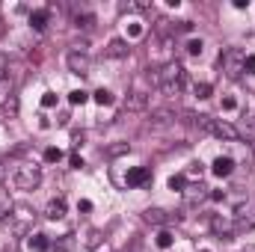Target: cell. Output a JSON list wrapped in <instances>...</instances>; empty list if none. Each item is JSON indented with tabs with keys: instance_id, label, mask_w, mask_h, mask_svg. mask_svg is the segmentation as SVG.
Instances as JSON below:
<instances>
[{
	"instance_id": "obj_1",
	"label": "cell",
	"mask_w": 255,
	"mask_h": 252,
	"mask_svg": "<svg viewBox=\"0 0 255 252\" xmlns=\"http://www.w3.org/2000/svg\"><path fill=\"white\" fill-rule=\"evenodd\" d=\"M148 77H151V83H154V86H157L163 95H169V98H178V95H181V89H184L187 71H184V65L178 63V60H172V63H166L163 68L151 71Z\"/></svg>"
},
{
	"instance_id": "obj_2",
	"label": "cell",
	"mask_w": 255,
	"mask_h": 252,
	"mask_svg": "<svg viewBox=\"0 0 255 252\" xmlns=\"http://www.w3.org/2000/svg\"><path fill=\"white\" fill-rule=\"evenodd\" d=\"M193 119H196V125L202 127V130H208V133L217 136V139H229V142L241 139L238 125H232V122H226V119H214V116H193Z\"/></svg>"
},
{
	"instance_id": "obj_3",
	"label": "cell",
	"mask_w": 255,
	"mask_h": 252,
	"mask_svg": "<svg viewBox=\"0 0 255 252\" xmlns=\"http://www.w3.org/2000/svg\"><path fill=\"white\" fill-rule=\"evenodd\" d=\"M244 60H247V54L241 48H229L226 54H220V65H223V71H226L229 80H238L244 74Z\"/></svg>"
},
{
	"instance_id": "obj_4",
	"label": "cell",
	"mask_w": 255,
	"mask_h": 252,
	"mask_svg": "<svg viewBox=\"0 0 255 252\" xmlns=\"http://www.w3.org/2000/svg\"><path fill=\"white\" fill-rule=\"evenodd\" d=\"M39 181H42V169L33 166V163L18 166V172L12 175V184H15L18 190H36L39 187Z\"/></svg>"
},
{
	"instance_id": "obj_5",
	"label": "cell",
	"mask_w": 255,
	"mask_h": 252,
	"mask_svg": "<svg viewBox=\"0 0 255 252\" xmlns=\"http://www.w3.org/2000/svg\"><path fill=\"white\" fill-rule=\"evenodd\" d=\"M181 196H184V208H199L202 202L211 199V190L205 187V184H187V190Z\"/></svg>"
},
{
	"instance_id": "obj_6",
	"label": "cell",
	"mask_w": 255,
	"mask_h": 252,
	"mask_svg": "<svg viewBox=\"0 0 255 252\" xmlns=\"http://www.w3.org/2000/svg\"><path fill=\"white\" fill-rule=\"evenodd\" d=\"M211 229H214V235H220V238H232L235 235V217L232 214H214L211 217Z\"/></svg>"
},
{
	"instance_id": "obj_7",
	"label": "cell",
	"mask_w": 255,
	"mask_h": 252,
	"mask_svg": "<svg viewBox=\"0 0 255 252\" xmlns=\"http://www.w3.org/2000/svg\"><path fill=\"white\" fill-rule=\"evenodd\" d=\"M65 63H68V71H71V74H80V77H86V74H89V68H92L89 57H86V54H80V51H71V54L65 57Z\"/></svg>"
},
{
	"instance_id": "obj_8",
	"label": "cell",
	"mask_w": 255,
	"mask_h": 252,
	"mask_svg": "<svg viewBox=\"0 0 255 252\" xmlns=\"http://www.w3.org/2000/svg\"><path fill=\"white\" fill-rule=\"evenodd\" d=\"M145 220L151 226H166V223H181V214H169V211H160V208H148L145 211Z\"/></svg>"
},
{
	"instance_id": "obj_9",
	"label": "cell",
	"mask_w": 255,
	"mask_h": 252,
	"mask_svg": "<svg viewBox=\"0 0 255 252\" xmlns=\"http://www.w3.org/2000/svg\"><path fill=\"white\" fill-rule=\"evenodd\" d=\"M211 172H214L217 178H229V175L235 172V157H229V154H220V157H214V163H211Z\"/></svg>"
},
{
	"instance_id": "obj_10",
	"label": "cell",
	"mask_w": 255,
	"mask_h": 252,
	"mask_svg": "<svg viewBox=\"0 0 255 252\" xmlns=\"http://www.w3.org/2000/svg\"><path fill=\"white\" fill-rule=\"evenodd\" d=\"M148 181H151V169H148V166H133V169H128V178H125L128 187H142V184H148Z\"/></svg>"
},
{
	"instance_id": "obj_11",
	"label": "cell",
	"mask_w": 255,
	"mask_h": 252,
	"mask_svg": "<svg viewBox=\"0 0 255 252\" xmlns=\"http://www.w3.org/2000/svg\"><path fill=\"white\" fill-rule=\"evenodd\" d=\"M45 217H48V220H63L65 217V199L63 196H54V199L45 205Z\"/></svg>"
},
{
	"instance_id": "obj_12",
	"label": "cell",
	"mask_w": 255,
	"mask_h": 252,
	"mask_svg": "<svg viewBox=\"0 0 255 252\" xmlns=\"http://www.w3.org/2000/svg\"><path fill=\"white\" fill-rule=\"evenodd\" d=\"M110 60H125L128 54H130V48H128V42L125 39H113L110 45H107V51H104Z\"/></svg>"
},
{
	"instance_id": "obj_13",
	"label": "cell",
	"mask_w": 255,
	"mask_h": 252,
	"mask_svg": "<svg viewBox=\"0 0 255 252\" xmlns=\"http://www.w3.org/2000/svg\"><path fill=\"white\" fill-rule=\"evenodd\" d=\"M125 107L130 113H142V110L148 107V95H145V92H130L128 101H125Z\"/></svg>"
},
{
	"instance_id": "obj_14",
	"label": "cell",
	"mask_w": 255,
	"mask_h": 252,
	"mask_svg": "<svg viewBox=\"0 0 255 252\" xmlns=\"http://www.w3.org/2000/svg\"><path fill=\"white\" fill-rule=\"evenodd\" d=\"M48 18H51V9H33V12H30V27H33L36 33H42V30L48 27Z\"/></svg>"
},
{
	"instance_id": "obj_15",
	"label": "cell",
	"mask_w": 255,
	"mask_h": 252,
	"mask_svg": "<svg viewBox=\"0 0 255 252\" xmlns=\"http://www.w3.org/2000/svg\"><path fill=\"white\" fill-rule=\"evenodd\" d=\"M27 250H30V252H48V250H51V241H48V235H42V232L30 235V238H27Z\"/></svg>"
},
{
	"instance_id": "obj_16",
	"label": "cell",
	"mask_w": 255,
	"mask_h": 252,
	"mask_svg": "<svg viewBox=\"0 0 255 252\" xmlns=\"http://www.w3.org/2000/svg\"><path fill=\"white\" fill-rule=\"evenodd\" d=\"M172 244H175V235H172V232L160 229V232L154 235V247H157V250H172Z\"/></svg>"
},
{
	"instance_id": "obj_17",
	"label": "cell",
	"mask_w": 255,
	"mask_h": 252,
	"mask_svg": "<svg viewBox=\"0 0 255 252\" xmlns=\"http://www.w3.org/2000/svg\"><path fill=\"white\" fill-rule=\"evenodd\" d=\"M238 133L247 136V139H255V113H247V116H244V122H241V127H238Z\"/></svg>"
},
{
	"instance_id": "obj_18",
	"label": "cell",
	"mask_w": 255,
	"mask_h": 252,
	"mask_svg": "<svg viewBox=\"0 0 255 252\" xmlns=\"http://www.w3.org/2000/svg\"><path fill=\"white\" fill-rule=\"evenodd\" d=\"M92 98H95V104H98V107H110V104L116 101V95H113L110 89H104V86H101V89H95V92H92Z\"/></svg>"
},
{
	"instance_id": "obj_19",
	"label": "cell",
	"mask_w": 255,
	"mask_h": 252,
	"mask_svg": "<svg viewBox=\"0 0 255 252\" xmlns=\"http://www.w3.org/2000/svg\"><path fill=\"white\" fill-rule=\"evenodd\" d=\"M12 199H9V193L6 190H0V220H6V217H12Z\"/></svg>"
},
{
	"instance_id": "obj_20",
	"label": "cell",
	"mask_w": 255,
	"mask_h": 252,
	"mask_svg": "<svg viewBox=\"0 0 255 252\" xmlns=\"http://www.w3.org/2000/svg\"><path fill=\"white\" fill-rule=\"evenodd\" d=\"M172 119H175L172 110H154V113H151V122H154V125H169Z\"/></svg>"
},
{
	"instance_id": "obj_21",
	"label": "cell",
	"mask_w": 255,
	"mask_h": 252,
	"mask_svg": "<svg viewBox=\"0 0 255 252\" xmlns=\"http://www.w3.org/2000/svg\"><path fill=\"white\" fill-rule=\"evenodd\" d=\"M128 151H130V145H128V142H113V145H107V151H104V154H107V157H119V154H128Z\"/></svg>"
},
{
	"instance_id": "obj_22",
	"label": "cell",
	"mask_w": 255,
	"mask_h": 252,
	"mask_svg": "<svg viewBox=\"0 0 255 252\" xmlns=\"http://www.w3.org/2000/svg\"><path fill=\"white\" fill-rule=\"evenodd\" d=\"M86 101H89V92H83V89H71L68 92V104L77 107V104H86Z\"/></svg>"
},
{
	"instance_id": "obj_23",
	"label": "cell",
	"mask_w": 255,
	"mask_h": 252,
	"mask_svg": "<svg viewBox=\"0 0 255 252\" xmlns=\"http://www.w3.org/2000/svg\"><path fill=\"white\" fill-rule=\"evenodd\" d=\"M60 160H63V148H57V145L45 148V163H60Z\"/></svg>"
},
{
	"instance_id": "obj_24",
	"label": "cell",
	"mask_w": 255,
	"mask_h": 252,
	"mask_svg": "<svg viewBox=\"0 0 255 252\" xmlns=\"http://www.w3.org/2000/svg\"><path fill=\"white\" fill-rule=\"evenodd\" d=\"M202 48H205V42H202V39H187V45H184V51H187L190 57H199V54H202Z\"/></svg>"
},
{
	"instance_id": "obj_25",
	"label": "cell",
	"mask_w": 255,
	"mask_h": 252,
	"mask_svg": "<svg viewBox=\"0 0 255 252\" xmlns=\"http://www.w3.org/2000/svg\"><path fill=\"white\" fill-rule=\"evenodd\" d=\"M169 190L184 193V190H187V175H172V178H169Z\"/></svg>"
},
{
	"instance_id": "obj_26",
	"label": "cell",
	"mask_w": 255,
	"mask_h": 252,
	"mask_svg": "<svg viewBox=\"0 0 255 252\" xmlns=\"http://www.w3.org/2000/svg\"><path fill=\"white\" fill-rule=\"evenodd\" d=\"M193 92H196V98H211L214 86H211V83H196V86H193Z\"/></svg>"
},
{
	"instance_id": "obj_27",
	"label": "cell",
	"mask_w": 255,
	"mask_h": 252,
	"mask_svg": "<svg viewBox=\"0 0 255 252\" xmlns=\"http://www.w3.org/2000/svg\"><path fill=\"white\" fill-rule=\"evenodd\" d=\"M128 36H130V39H139V36H142V24H139V21H130Z\"/></svg>"
},
{
	"instance_id": "obj_28",
	"label": "cell",
	"mask_w": 255,
	"mask_h": 252,
	"mask_svg": "<svg viewBox=\"0 0 255 252\" xmlns=\"http://www.w3.org/2000/svg\"><path fill=\"white\" fill-rule=\"evenodd\" d=\"M3 110H6V113H9V116H15V113H18V98H15V95H12V98H9V101H6V104H3Z\"/></svg>"
},
{
	"instance_id": "obj_29",
	"label": "cell",
	"mask_w": 255,
	"mask_h": 252,
	"mask_svg": "<svg viewBox=\"0 0 255 252\" xmlns=\"http://www.w3.org/2000/svg\"><path fill=\"white\" fill-rule=\"evenodd\" d=\"M244 71H247V74H255V54H247V60H244Z\"/></svg>"
},
{
	"instance_id": "obj_30",
	"label": "cell",
	"mask_w": 255,
	"mask_h": 252,
	"mask_svg": "<svg viewBox=\"0 0 255 252\" xmlns=\"http://www.w3.org/2000/svg\"><path fill=\"white\" fill-rule=\"evenodd\" d=\"M128 9H136V12H145V9H151V3H148V0H136V3H130Z\"/></svg>"
},
{
	"instance_id": "obj_31",
	"label": "cell",
	"mask_w": 255,
	"mask_h": 252,
	"mask_svg": "<svg viewBox=\"0 0 255 252\" xmlns=\"http://www.w3.org/2000/svg\"><path fill=\"white\" fill-rule=\"evenodd\" d=\"M54 104H57V95L54 92H45L42 95V107H54Z\"/></svg>"
},
{
	"instance_id": "obj_32",
	"label": "cell",
	"mask_w": 255,
	"mask_h": 252,
	"mask_svg": "<svg viewBox=\"0 0 255 252\" xmlns=\"http://www.w3.org/2000/svg\"><path fill=\"white\" fill-rule=\"evenodd\" d=\"M223 110H238V101H235L232 95H226V98H223Z\"/></svg>"
},
{
	"instance_id": "obj_33",
	"label": "cell",
	"mask_w": 255,
	"mask_h": 252,
	"mask_svg": "<svg viewBox=\"0 0 255 252\" xmlns=\"http://www.w3.org/2000/svg\"><path fill=\"white\" fill-rule=\"evenodd\" d=\"M68 163H71V169H80V166H83V157H80V154H71Z\"/></svg>"
},
{
	"instance_id": "obj_34",
	"label": "cell",
	"mask_w": 255,
	"mask_h": 252,
	"mask_svg": "<svg viewBox=\"0 0 255 252\" xmlns=\"http://www.w3.org/2000/svg\"><path fill=\"white\" fill-rule=\"evenodd\" d=\"M77 211L89 214V211H92V202H89V199H80V202H77Z\"/></svg>"
},
{
	"instance_id": "obj_35",
	"label": "cell",
	"mask_w": 255,
	"mask_h": 252,
	"mask_svg": "<svg viewBox=\"0 0 255 252\" xmlns=\"http://www.w3.org/2000/svg\"><path fill=\"white\" fill-rule=\"evenodd\" d=\"M202 172H205V169H202V163H193V166H190V175H193V178H202Z\"/></svg>"
},
{
	"instance_id": "obj_36",
	"label": "cell",
	"mask_w": 255,
	"mask_h": 252,
	"mask_svg": "<svg viewBox=\"0 0 255 252\" xmlns=\"http://www.w3.org/2000/svg\"><path fill=\"white\" fill-rule=\"evenodd\" d=\"M241 252H255V247H244V250H241Z\"/></svg>"
},
{
	"instance_id": "obj_37",
	"label": "cell",
	"mask_w": 255,
	"mask_h": 252,
	"mask_svg": "<svg viewBox=\"0 0 255 252\" xmlns=\"http://www.w3.org/2000/svg\"><path fill=\"white\" fill-rule=\"evenodd\" d=\"M199 252H211V250H199Z\"/></svg>"
}]
</instances>
